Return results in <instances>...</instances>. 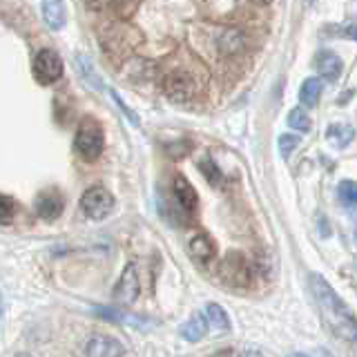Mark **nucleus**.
Returning a JSON list of instances; mask_svg holds the SVG:
<instances>
[{"label": "nucleus", "mask_w": 357, "mask_h": 357, "mask_svg": "<svg viewBox=\"0 0 357 357\" xmlns=\"http://www.w3.org/2000/svg\"><path fill=\"white\" fill-rule=\"evenodd\" d=\"M243 47V33L239 31H223L221 36H219V50L223 54H234V52H239Z\"/></svg>", "instance_id": "6ab92c4d"}, {"label": "nucleus", "mask_w": 357, "mask_h": 357, "mask_svg": "<svg viewBox=\"0 0 357 357\" xmlns=\"http://www.w3.org/2000/svg\"><path fill=\"white\" fill-rule=\"evenodd\" d=\"M288 357H308V355H301V353H293V355H288Z\"/></svg>", "instance_id": "c756f323"}, {"label": "nucleus", "mask_w": 357, "mask_h": 357, "mask_svg": "<svg viewBox=\"0 0 357 357\" xmlns=\"http://www.w3.org/2000/svg\"><path fill=\"white\" fill-rule=\"evenodd\" d=\"M188 250H190V255H192V259L199 261V264H210L212 259H215V255H217L215 241H212L204 232H195L192 237H190Z\"/></svg>", "instance_id": "9b49d317"}, {"label": "nucleus", "mask_w": 357, "mask_h": 357, "mask_svg": "<svg viewBox=\"0 0 357 357\" xmlns=\"http://www.w3.org/2000/svg\"><path fill=\"white\" fill-rule=\"evenodd\" d=\"M126 346L109 335H94L87 342V357H123Z\"/></svg>", "instance_id": "1a4fd4ad"}, {"label": "nucleus", "mask_w": 357, "mask_h": 357, "mask_svg": "<svg viewBox=\"0 0 357 357\" xmlns=\"http://www.w3.org/2000/svg\"><path fill=\"white\" fill-rule=\"evenodd\" d=\"M74 148L85 161H96L105 150V132L94 116H85L76 130Z\"/></svg>", "instance_id": "f03ea898"}, {"label": "nucleus", "mask_w": 357, "mask_h": 357, "mask_svg": "<svg viewBox=\"0 0 357 357\" xmlns=\"http://www.w3.org/2000/svg\"><path fill=\"white\" fill-rule=\"evenodd\" d=\"M355 137V130L351 126H344V123H333L326 132V139L335 145V148H346Z\"/></svg>", "instance_id": "f3484780"}, {"label": "nucleus", "mask_w": 357, "mask_h": 357, "mask_svg": "<svg viewBox=\"0 0 357 357\" xmlns=\"http://www.w3.org/2000/svg\"><path fill=\"white\" fill-rule=\"evenodd\" d=\"M206 333H208V321H206L204 315H201V312L192 315L181 326V337L188 340V342H199Z\"/></svg>", "instance_id": "2eb2a0df"}, {"label": "nucleus", "mask_w": 357, "mask_h": 357, "mask_svg": "<svg viewBox=\"0 0 357 357\" xmlns=\"http://www.w3.org/2000/svg\"><path fill=\"white\" fill-rule=\"evenodd\" d=\"M337 195L344 204L349 206H357V183L355 181H342L337 185Z\"/></svg>", "instance_id": "5701e85b"}, {"label": "nucleus", "mask_w": 357, "mask_h": 357, "mask_svg": "<svg viewBox=\"0 0 357 357\" xmlns=\"http://www.w3.org/2000/svg\"><path fill=\"white\" fill-rule=\"evenodd\" d=\"M319 96H321V81L319 78H306L299 89V100L306 107H315L319 103Z\"/></svg>", "instance_id": "dca6fc26"}, {"label": "nucleus", "mask_w": 357, "mask_h": 357, "mask_svg": "<svg viewBox=\"0 0 357 357\" xmlns=\"http://www.w3.org/2000/svg\"><path fill=\"white\" fill-rule=\"evenodd\" d=\"M172 195L176 199L178 208H181L183 212H188V215H192V212L197 210V206H199L197 190L192 188V183H190L185 176H181V174L174 176V181H172Z\"/></svg>", "instance_id": "9d476101"}, {"label": "nucleus", "mask_w": 357, "mask_h": 357, "mask_svg": "<svg viewBox=\"0 0 357 357\" xmlns=\"http://www.w3.org/2000/svg\"><path fill=\"white\" fill-rule=\"evenodd\" d=\"M288 126L293 130H299V132H308L312 123H310V116L306 114V109L295 107V109L288 112Z\"/></svg>", "instance_id": "412c9836"}, {"label": "nucleus", "mask_w": 357, "mask_h": 357, "mask_svg": "<svg viewBox=\"0 0 357 357\" xmlns=\"http://www.w3.org/2000/svg\"><path fill=\"white\" fill-rule=\"evenodd\" d=\"M310 284H312V295H315L319 304L321 317L326 321V326L333 331V335H337L340 340L346 342H357V317L344 304V299L319 275H312Z\"/></svg>", "instance_id": "f257e3e1"}, {"label": "nucleus", "mask_w": 357, "mask_h": 357, "mask_svg": "<svg viewBox=\"0 0 357 357\" xmlns=\"http://www.w3.org/2000/svg\"><path fill=\"white\" fill-rule=\"evenodd\" d=\"M163 92L172 100H176V103H188V100L195 96L197 87H195L192 76L183 70H176L163 78Z\"/></svg>", "instance_id": "0eeeda50"}, {"label": "nucleus", "mask_w": 357, "mask_h": 357, "mask_svg": "<svg viewBox=\"0 0 357 357\" xmlns=\"http://www.w3.org/2000/svg\"><path fill=\"white\" fill-rule=\"evenodd\" d=\"M199 170L204 172V176L208 178V181L212 183V185H219L221 183V178H223V174H221V170L217 167V163L212 161V159H204L199 163Z\"/></svg>", "instance_id": "4be33fe9"}, {"label": "nucleus", "mask_w": 357, "mask_h": 357, "mask_svg": "<svg viewBox=\"0 0 357 357\" xmlns=\"http://www.w3.org/2000/svg\"><path fill=\"white\" fill-rule=\"evenodd\" d=\"M40 11H43L45 25H47L50 29H61V27H65L67 11H65V5L59 3V0H47V3H43L40 5Z\"/></svg>", "instance_id": "ddd939ff"}, {"label": "nucleus", "mask_w": 357, "mask_h": 357, "mask_svg": "<svg viewBox=\"0 0 357 357\" xmlns=\"http://www.w3.org/2000/svg\"><path fill=\"white\" fill-rule=\"evenodd\" d=\"M18 206L14 199H9L5 195H0V226H9L16 219Z\"/></svg>", "instance_id": "aec40b11"}, {"label": "nucleus", "mask_w": 357, "mask_h": 357, "mask_svg": "<svg viewBox=\"0 0 357 357\" xmlns=\"http://www.w3.org/2000/svg\"><path fill=\"white\" fill-rule=\"evenodd\" d=\"M219 277L230 286H248L252 282V266L241 252H228L219 264Z\"/></svg>", "instance_id": "20e7f679"}, {"label": "nucleus", "mask_w": 357, "mask_h": 357, "mask_svg": "<svg viewBox=\"0 0 357 357\" xmlns=\"http://www.w3.org/2000/svg\"><path fill=\"white\" fill-rule=\"evenodd\" d=\"M65 210V199L59 190H45L36 199V212L45 221H54L63 215Z\"/></svg>", "instance_id": "6e6552de"}, {"label": "nucleus", "mask_w": 357, "mask_h": 357, "mask_svg": "<svg viewBox=\"0 0 357 357\" xmlns=\"http://www.w3.org/2000/svg\"><path fill=\"white\" fill-rule=\"evenodd\" d=\"M346 36L353 38V40H357V22H353V25L346 27Z\"/></svg>", "instance_id": "a878e982"}, {"label": "nucleus", "mask_w": 357, "mask_h": 357, "mask_svg": "<svg viewBox=\"0 0 357 357\" xmlns=\"http://www.w3.org/2000/svg\"><path fill=\"white\" fill-rule=\"evenodd\" d=\"M33 76L40 85H52L63 76V59L54 50H40L33 56Z\"/></svg>", "instance_id": "423d86ee"}, {"label": "nucleus", "mask_w": 357, "mask_h": 357, "mask_svg": "<svg viewBox=\"0 0 357 357\" xmlns=\"http://www.w3.org/2000/svg\"><path fill=\"white\" fill-rule=\"evenodd\" d=\"M141 295V277H139V266L130 261L119 277V282L114 286L112 299L116 301V306H130L139 299Z\"/></svg>", "instance_id": "39448f33"}, {"label": "nucleus", "mask_w": 357, "mask_h": 357, "mask_svg": "<svg viewBox=\"0 0 357 357\" xmlns=\"http://www.w3.org/2000/svg\"><path fill=\"white\" fill-rule=\"evenodd\" d=\"M241 357H264V353H261V351H255V349H252V351H245Z\"/></svg>", "instance_id": "bb28decb"}, {"label": "nucleus", "mask_w": 357, "mask_h": 357, "mask_svg": "<svg viewBox=\"0 0 357 357\" xmlns=\"http://www.w3.org/2000/svg\"><path fill=\"white\" fill-rule=\"evenodd\" d=\"M16 357H31V355H25V353H22V355H16Z\"/></svg>", "instance_id": "7c9ffc66"}, {"label": "nucleus", "mask_w": 357, "mask_h": 357, "mask_svg": "<svg viewBox=\"0 0 357 357\" xmlns=\"http://www.w3.org/2000/svg\"><path fill=\"white\" fill-rule=\"evenodd\" d=\"M317 357H335V355L328 353V351H324V349H319V351H317Z\"/></svg>", "instance_id": "cd10ccee"}, {"label": "nucleus", "mask_w": 357, "mask_h": 357, "mask_svg": "<svg viewBox=\"0 0 357 357\" xmlns=\"http://www.w3.org/2000/svg\"><path fill=\"white\" fill-rule=\"evenodd\" d=\"M206 321H208V326H215L219 331H228L230 328V317H228V312L223 310L219 304H208L206 306Z\"/></svg>", "instance_id": "a211bd4d"}, {"label": "nucleus", "mask_w": 357, "mask_h": 357, "mask_svg": "<svg viewBox=\"0 0 357 357\" xmlns=\"http://www.w3.org/2000/svg\"><path fill=\"white\" fill-rule=\"evenodd\" d=\"M355 243H357V228H355Z\"/></svg>", "instance_id": "2f4dec72"}, {"label": "nucleus", "mask_w": 357, "mask_h": 357, "mask_svg": "<svg viewBox=\"0 0 357 357\" xmlns=\"http://www.w3.org/2000/svg\"><path fill=\"white\" fill-rule=\"evenodd\" d=\"M112 96H114V100H116V103H119V107H121L123 112H126V114H128V119H130L132 123H139V119H137V116H134V114H132V112L128 109V105H126V103H123V100H121V96H119V94H114V92H112Z\"/></svg>", "instance_id": "393cba45"}, {"label": "nucleus", "mask_w": 357, "mask_h": 357, "mask_svg": "<svg viewBox=\"0 0 357 357\" xmlns=\"http://www.w3.org/2000/svg\"><path fill=\"white\" fill-rule=\"evenodd\" d=\"M315 65H317V72L324 78H328V81H335V78H340L342 67H344L342 59H340L337 54H333V52H321V54H317Z\"/></svg>", "instance_id": "4468645a"}, {"label": "nucleus", "mask_w": 357, "mask_h": 357, "mask_svg": "<svg viewBox=\"0 0 357 357\" xmlns=\"http://www.w3.org/2000/svg\"><path fill=\"white\" fill-rule=\"evenodd\" d=\"M0 319H3V293H0Z\"/></svg>", "instance_id": "c85d7f7f"}, {"label": "nucleus", "mask_w": 357, "mask_h": 357, "mask_svg": "<svg viewBox=\"0 0 357 357\" xmlns=\"http://www.w3.org/2000/svg\"><path fill=\"white\" fill-rule=\"evenodd\" d=\"M112 210H114V197L107 188L103 185H92L87 188L83 197H81V212L85 217L94 219V221H100L112 215Z\"/></svg>", "instance_id": "7ed1b4c3"}, {"label": "nucleus", "mask_w": 357, "mask_h": 357, "mask_svg": "<svg viewBox=\"0 0 357 357\" xmlns=\"http://www.w3.org/2000/svg\"><path fill=\"white\" fill-rule=\"evenodd\" d=\"M355 271H357V259H355Z\"/></svg>", "instance_id": "473e14b6"}, {"label": "nucleus", "mask_w": 357, "mask_h": 357, "mask_svg": "<svg viewBox=\"0 0 357 357\" xmlns=\"http://www.w3.org/2000/svg\"><path fill=\"white\" fill-rule=\"evenodd\" d=\"M297 145H299V137H295V134H282V137H279V154H282L284 159H288V156L295 152Z\"/></svg>", "instance_id": "b1692460"}, {"label": "nucleus", "mask_w": 357, "mask_h": 357, "mask_svg": "<svg viewBox=\"0 0 357 357\" xmlns=\"http://www.w3.org/2000/svg\"><path fill=\"white\" fill-rule=\"evenodd\" d=\"M96 315L105 317V319H109V321L123 324V326H132V328H145V326H150V324H148V317L134 315V312L121 310V308H96Z\"/></svg>", "instance_id": "f8f14e48"}]
</instances>
